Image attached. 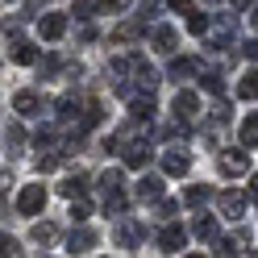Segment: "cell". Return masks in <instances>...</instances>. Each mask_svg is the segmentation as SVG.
I'll return each mask as SVG.
<instances>
[{
	"instance_id": "obj_7",
	"label": "cell",
	"mask_w": 258,
	"mask_h": 258,
	"mask_svg": "<svg viewBox=\"0 0 258 258\" xmlns=\"http://www.w3.org/2000/svg\"><path fill=\"white\" fill-rule=\"evenodd\" d=\"M142 241H146V225L125 217V221L117 225V246H121V250H138Z\"/></svg>"
},
{
	"instance_id": "obj_20",
	"label": "cell",
	"mask_w": 258,
	"mask_h": 258,
	"mask_svg": "<svg viewBox=\"0 0 258 258\" xmlns=\"http://www.w3.org/2000/svg\"><path fill=\"white\" fill-rule=\"evenodd\" d=\"M138 200H163V179H158V175H146V179L138 183Z\"/></svg>"
},
{
	"instance_id": "obj_14",
	"label": "cell",
	"mask_w": 258,
	"mask_h": 258,
	"mask_svg": "<svg viewBox=\"0 0 258 258\" xmlns=\"http://www.w3.org/2000/svg\"><path fill=\"white\" fill-rule=\"evenodd\" d=\"M54 108H58L62 121H71V117H79V112H84V96H79V92H62Z\"/></svg>"
},
{
	"instance_id": "obj_39",
	"label": "cell",
	"mask_w": 258,
	"mask_h": 258,
	"mask_svg": "<svg viewBox=\"0 0 258 258\" xmlns=\"http://www.w3.org/2000/svg\"><path fill=\"white\" fill-rule=\"evenodd\" d=\"M0 254H21V246H17V241H13L9 233H5V237H0Z\"/></svg>"
},
{
	"instance_id": "obj_2",
	"label": "cell",
	"mask_w": 258,
	"mask_h": 258,
	"mask_svg": "<svg viewBox=\"0 0 258 258\" xmlns=\"http://www.w3.org/2000/svg\"><path fill=\"white\" fill-rule=\"evenodd\" d=\"M229 42H233V17H229V13H221V17L213 21V29L204 34V50H225Z\"/></svg>"
},
{
	"instance_id": "obj_21",
	"label": "cell",
	"mask_w": 258,
	"mask_h": 258,
	"mask_svg": "<svg viewBox=\"0 0 258 258\" xmlns=\"http://www.w3.org/2000/svg\"><path fill=\"white\" fill-rule=\"evenodd\" d=\"M58 191H62L67 200H79V196L88 191V179H84V175H67V179L58 183Z\"/></svg>"
},
{
	"instance_id": "obj_23",
	"label": "cell",
	"mask_w": 258,
	"mask_h": 258,
	"mask_svg": "<svg viewBox=\"0 0 258 258\" xmlns=\"http://www.w3.org/2000/svg\"><path fill=\"white\" fill-rule=\"evenodd\" d=\"M92 246H96V233H92V229H84V225H79V229L71 233V254H88Z\"/></svg>"
},
{
	"instance_id": "obj_3",
	"label": "cell",
	"mask_w": 258,
	"mask_h": 258,
	"mask_svg": "<svg viewBox=\"0 0 258 258\" xmlns=\"http://www.w3.org/2000/svg\"><path fill=\"white\" fill-rule=\"evenodd\" d=\"M5 42H9V58H13V62H21V67H29V62L38 58V50L17 34V25H5Z\"/></svg>"
},
{
	"instance_id": "obj_6",
	"label": "cell",
	"mask_w": 258,
	"mask_h": 258,
	"mask_svg": "<svg viewBox=\"0 0 258 258\" xmlns=\"http://www.w3.org/2000/svg\"><path fill=\"white\" fill-rule=\"evenodd\" d=\"M200 71H204V58H196V54H179V58H171V67H167L171 84H183V79L200 75Z\"/></svg>"
},
{
	"instance_id": "obj_1",
	"label": "cell",
	"mask_w": 258,
	"mask_h": 258,
	"mask_svg": "<svg viewBox=\"0 0 258 258\" xmlns=\"http://www.w3.org/2000/svg\"><path fill=\"white\" fill-rule=\"evenodd\" d=\"M217 167H221V175H225V179H237V175H246V171H250V154H246V146L221 150V158H217Z\"/></svg>"
},
{
	"instance_id": "obj_40",
	"label": "cell",
	"mask_w": 258,
	"mask_h": 258,
	"mask_svg": "<svg viewBox=\"0 0 258 258\" xmlns=\"http://www.w3.org/2000/svg\"><path fill=\"white\" fill-rule=\"evenodd\" d=\"M171 9H179V13H191V0H167Z\"/></svg>"
},
{
	"instance_id": "obj_32",
	"label": "cell",
	"mask_w": 258,
	"mask_h": 258,
	"mask_svg": "<svg viewBox=\"0 0 258 258\" xmlns=\"http://www.w3.org/2000/svg\"><path fill=\"white\" fill-rule=\"evenodd\" d=\"M117 187H121V171H104L100 175V191L108 196V191H117Z\"/></svg>"
},
{
	"instance_id": "obj_16",
	"label": "cell",
	"mask_w": 258,
	"mask_h": 258,
	"mask_svg": "<svg viewBox=\"0 0 258 258\" xmlns=\"http://www.w3.org/2000/svg\"><path fill=\"white\" fill-rule=\"evenodd\" d=\"M246 246H250V233H246V229H237V233H229V237H221V241H217V254H241Z\"/></svg>"
},
{
	"instance_id": "obj_17",
	"label": "cell",
	"mask_w": 258,
	"mask_h": 258,
	"mask_svg": "<svg viewBox=\"0 0 258 258\" xmlns=\"http://www.w3.org/2000/svg\"><path fill=\"white\" fill-rule=\"evenodd\" d=\"M138 34H146V21L134 17V21H121L117 29H112V42H134Z\"/></svg>"
},
{
	"instance_id": "obj_37",
	"label": "cell",
	"mask_w": 258,
	"mask_h": 258,
	"mask_svg": "<svg viewBox=\"0 0 258 258\" xmlns=\"http://www.w3.org/2000/svg\"><path fill=\"white\" fill-rule=\"evenodd\" d=\"M71 221H75V225L88 221V204H84V200H71Z\"/></svg>"
},
{
	"instance_id": "obj_36",
	"label": "cell",
	"mask_w": 258,
	"mask_h": 258,
	"mask_svg": "<svg viewBox=\"0 0 258 258\" xmlns=\"http://www.w3.org/2000/svg\"><path fill=\"white\" fill-rule=\"evenodd\" d=\"M158 217L175 221V217H179V204H175V200H158Z\"/></svg>"
},
{
	"instance_id": "obj_8",
	"label": "cell",
	"mask_w": 258,
	"mask_h": 258,
	"mask_svg": "<svg viewBox=\"0 0 258 258\" xmlns=\"http://www.w3.org/2000/svg\"><path fill=\"white\" fill-rule=\"evenodd\" d=\"M221 217H229V221H241V213H246V204H250V196L246 191H237V187H229V191H221Z\"/></svg>"
},
{
	"instance_id": "obj_25",
	"label": "cell",
	"mask_w": 258,
	"mask_h": 258,
	"mask_svg": "<svg viewBox=\"0 0 258 258\" xmlns=\"http://www.w3.org/2000/svg\"><path fill=\"white\" fill-rule=\"evenodd\" d=\"M237 96H241V100H258V67L241 75V84H237Z\"/></svg>"
},
{
	"instance_id": "obj_27",
	"label": "cell",
	"mask_w": 258,
	"mask_h": 258,
	"mask_svg": "<svg viewBox=\"0 0 258 258\" xmlns=\"http://www.w3.org/2000/svg\"><path fill=\"white\" fill-rule=\"evenodd\" d=\"M213 21H217V17H204V13H187V29H191V34H200V38L208 34V29H213Z\"/></svg>"
},
{
	"instance_id": "obj_35",
	"label": "cell",
	"mask_w": 258,
	"mask_h": 258,
	"mask_svg": "<svg viewBox=\"0 0 258 258\" xmlns=\"http://www.w3.org/2000/svg\"><path fill=\"white\" fill-rule=\"evenodd\" d=\"M213 117H217V125H225V121H233V108L225 104V100H217L213 104Z\"/></svg>"
},
{
	"instance_id": "obj_30",
	"label": "cell",
	"mask_w": 258,
	"mask_h": 258,
	"mask_svg": "<svg viewBox=\"0 0 258 258\" xmlns=\"http://www.w3.org/2000/svg\"><path fill=\"white\" fill-rule=\"evenodd\" d=\"M5 146H13V150L25 146V129H21V125H9V129H5Z\"/></svg>"
},
{
	"instance_id": "obj_38",
	"label": "cell",
	"mask_w": 258,
	"mask_h": 258,
	"mask_svg": "<svg viewBox=\"0 0 258 258\" xmlns=\"http://www.w3.org/2000/svg\"><path fill=\"white\" fill-rule=\"evenodd\" d=\"M241 54H246L250 62H258V38H250V42H241Z\"/></svg>"
},
{
	"instance_id": "obj_31",
	"label": "cell",
	"mask_w": 258,
	"mask_h": 258,
	"mask_svg": "<svg viewBox=\"0 0 258 258\" xmlns=\"http://www.w3.org/2000/svg\"><path fill=\"white\" fill-rule=\"evenodd\" d=\"M62 163V154L58 150H46V154H38V171H54Z\"/></svg>"
},
{
	"instance_id": "obj_33",
	"label": "cell",
	"mask_w": 258,
	"mask_h": 258,
	"mask_svg": "<svg viewBox=\"0 0 258 258\" xmlns=\"http://www.w3.org/2000/svg\"><path fill=\"white\" fill-rule=\"evenodd\" d=\"M200 88H204V92H213V96H221V88H225V84H221V75H217V71H204Z\"/></svg>"
},
{
	"instance_id": "obj_13",
	"label": "cell",
	"mask_w": 258,
	"mask_h": 258,
	"mask_svg": "<svg viewBox=\"0 0 258 258\" xmlns=\"http://www.w3.org/2000/svg\"><path fill=\"white\" fill-rule=\"evenodd\" d=\"M13 108H17L21 117H34V112H42V96L29 92V88H21L17 96H13Z\"/></svg>"
},
{
	"instance_id": "obj_22",
	"label": "cell",
	"mask_w": 258,
	"mask_h": 258,
	"mask_svg": "<svg viewBox=\"0 0 258 258\" xmlns=\"http://www.w3.org/2000/svg\"><path fill=\"white\" fill-rule=\"evenodd\" d=\"M241 146L258 150V112H254V117H241Z\"/></svg>"
},
{
	"instance_id": "obj_29",
	"label": "cell",
	"mask_w": 258,
	"mask_h": 258,
	"mask_svg": "<svg viewBox=\"0 0 258 258\" xmlns=\"http://www.w3.org/2000/svg\"><path fill=\"white\" fill-rule=\"evenodd\" d=\"M96 9H100V0H75V9H71V17H75V21H88V17H92Z\"/></svg>"
},
{
	"instance_id": "obj_28",
	"label": "cell",
	"mask_w": 258,
	"mask_h": 258,
	"mask_svg": "<svg viewBox=\"0 0 258 258\" xmlns=\"http://www.w3.org/2000/svg\"><path fill=\"white\" fill-rule=\"evenodd\" d=\"M125 204H129V200H125V191L117 187V191H108V196H104V213H112V217H121V213H125Z\"/></svg>"
},
{
	"instance_id": "obj_24",
	"label": "cell",
	"mask_w": 258,
	"mask_h": 258,
	"mask_svg": "<svg viewBox=\"0 0 258 258\" xmlns=\"http://www.w3.org/2000/svg\"><path fill=\"white\" fill-rule=\"evenodd\" d=\"M34 241H38V246H54V241H58V225H54V221L34 225Z\"/></svg>"
},
{
	"instance_id": "obj_9",
	"label": "cell",
	"mask_w": 258,
	"mask_h": 258,
	"mask_svg": "<svg viewBox=\"0 0 258 258\" xmlns=\"http://www.w3.org/2000/svg\"><path fill=\"white\" fill-rule=\"evenodd\" d=\"M150 42H154L158 54H175V50H179V29H175V25H154L150 29Z\"/></svg>"
},
{
	"instance_id": "obj_4",
	"label": "cell",
	"mask_w": 258,
	"mask_h": 258,
	"mask_svg": "<svg viewBox=\"0 0 258 258\" xmlns=\"http://www.w3.org/2000/svg\"><path fill=\"white\" fill-rule=\"evenodd\" d=\"M42 208H46V187L42 183H25L21 196H17V213L21 217H38Z\"/></svg>"
},
{
	"instance_id": "obj_15",
	"label": "cell",
	"mask_w": 258,
	"mask_h": 258,
	"mask_svg": "<svg viewBox=\"0 0 258 258\" xmlns=\"http://www.w3.org/2000/svg\"><path fill=\"white\" fill-rule=\"evenodd\" d=\"M163 171H167V175H187V171H191V158H187L183 150H167V154H163Z\"/></svg>"
},
{
	"instance_id": "obj_26",
	"label": "cell",
	"mask_w": 258,
	"mask_h": 258,
	"mask_svg": "<svg viewBox=\"0 0 258 258\" xmlns=\"http://www.w3.org/2000/svg\"><path fill=\"white\" fill-rule=\"evenodd\" d=\"M208 196H213V191H208L204 183H191V187L183 191V204H191V208H200V204H208Z\"/></svg>"
},
{
	"instance_id": "obj_41",
	"label": "cell",
	"mask_w": 258,
	"mask_h": 258,
	"mask_svg": "<svg viewBox=\"0 0 258 258\" xmlns=\"http://www.w3.org/2000/svg\"><path fill=\"white\" fill-rule=\"evenodd\" d=\"M233 9H254V0H233Z\"/></svg>"
},
{
	"instance_id": "obj_11",
	"label": "cell",
	"mask_w": 258,
	"mask_h": 258,
	"mask_svg": "<svg viewBox=\"0 0 258 258\" xmlns=\"http://www.w3.org/2000/svg\"><path fill=\"white\" fill-rule=\"evenodd\" d=\"M154 163V150L146 146V142H134V146H125V167L129 171H146Z\"/></svg>"
},
{
	"instance_id": "obj_5",
	"label": "cell",
	"mask_w": 258,
	"mask_h": 258,
	"mask_svg": "<svg viewBox=\"0 0 258 258\" xmlns=\"http://www.w3.org/2000/svg\"><path fill=\"white\" fill-rule=\"evenodd\" d=\"M183 246H187V229L179 221H167L163 229H158V250H163V254H179Z\"/></svg>"
},
{
	"instance_id": "obj_42",
	"label": "cell",
	"mask_w": 258,
	"mask_h": 258,
	"mask_svg": "<svg viewBox=\"0 0 258 258\" xmlns=\"http://www.w3.org/2000/svg\"><path fill=\"white\" fill-rule=\"evenodd\" d=\"M250 25H254V29H258V9H254V17H250Z\"/></svg>"
},
{
	"instance_id": "obj_12",
	"label": "cell",
	"mask_w": 258,
	"mask_h": 258,
	"mask_svg": "<svg viewBox=\"0 0 258 258\" xmlns=\"http://www.w3.org/2000/svg\"><path fill=\"white\" fill-rule=\"evenodd\" d=\"M171 108L179 112V117H196V112H200V96L191 92V88H179V92H175V100H171Z\"/></svg>"
},
{
	"instance_id": "obj_10",
	"label": "cell",
	"mask_w": 258,
	"mask_h": 258,
	"mask_svg": "<svg viewBox=\"0 0 258 258\" xmlns=\"http://www.w3.org/2000/svg\"><path fill=\"white\" fill-rule=\"evenodd\" d=\"M38 34H42V42H58L62 34H67V17H62V13H46V17H38Z\"/></svg>"
},
{
	"instance_id": "obj_18",
	"label": "cell",
	"mask_w": 258,
	"mask_h": 258,
	"mask_svg": "<svg viewBox=\"0 0 258 258\" xmlns=\"http://www.w3.org/2000/svg\"><path fill=\"white\" fill-rule=\"evenodd\" d=\"M191 233H196L200 241H221V237H217V217H208V213L191 221Z\"/></svg>"
},
{
	"instance_id": "obj_19",
	"label": "cell",
	"mask_w": 258,
	"mask_h": 258,
	"mask_svg": "<svg viewBox=\"0 0 258 258\" xmlns=\"http://www.w3.org/2000/svg\"><path fill=\"white\" fill-rule=\"evenodd\" d=\"M129 112H134V117H150L154 112V92L142 88V96H129Z\"/></svg>"
},
{
	"instance_id": "obj_34",
	"label": "cell",
	"mask_w": 258,
	"mask_h": 258,
	"mask_svg": "<svg viewBox=\"0 0 258 258\" xmlns=\"http://www.w3.org/2000/svg\"><path fill=\"white\" fill-rule=\"evenodd\" d=\"M134 0H100V13H108V17H117V13H125Z\"/></svg>"
}]
</instances>
